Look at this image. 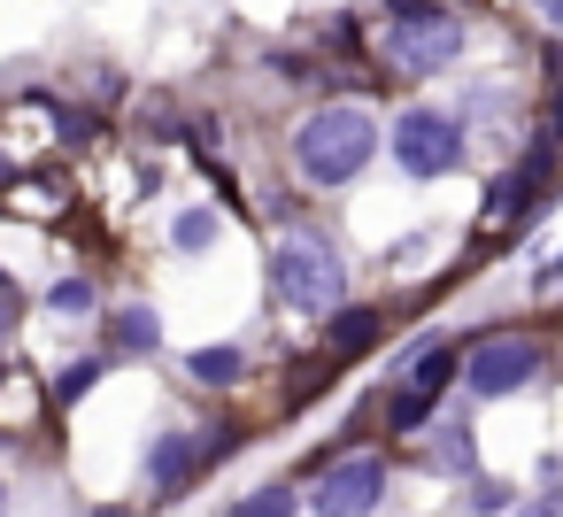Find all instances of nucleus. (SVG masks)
Wrapping results in <instances>:
<instances>
[{
  "instance_id": "obj_20",
  "label": "nucleus",
  "mask_w": 563,
  "mask_h": 517,
  "mask_svg": "<svg viewBox=\"0 0 563 517\" xmlns=\"http://www.w3.org/2000/svg\"><path fill=\"white\" fill-rule=\"evenodd\" d=\"M555 124H563V101H555Z\"/></svg>"
},
{
  "instance_id": "obj_19",
  "label": "nucleus",
  "mask_w": 563,
  "mask_h": 517,
  "mask_svg": "<svg viewBox=\"0 0 563 517\" xmlns=\"http://www.w3.org/2000/svg\"><path fill=\"white\" fill-rule=\"evenodd\" d=\"M532 9H540V16H548V24L563 32V0H532Z\"/></svg>"
},
{
  "instance_id": "obj_11",
  "label": "nucleus",
  "mask_w": 563,
  "mask_h": 517,
  "mask_svg": "<svg viewBox=\"0 0 563 517\" xmlns=\"http://www.w3.org/2000/svg\"><path fill=\"white\" fill-rule=\"evenodd\" d=\"M240 371H247L240 348H194V378H201V386H232Z\"/></svg>"
},
{
  "instance_id": "obj_12",
  "label": "nucleus",
  "mask_w": 563,
  "mask_h": 517,
  "mask_svg": "<svg viewBox=\"0 0 563 517\" xmlns=\"http://www.w3.org/2000/svg\"><path fill=\"white\" fill-rule=\"evenodd\" d=\"M217 232H224V224H217V209H186V217L170 224V240H178L186 255H201V248H217Z\"/></svg>"
},
{
  "instance_id": "obj_15",
  "label": "nucleus",
  "mask_w": 563,
  "mask_h": 517,
  "mask_svg": "<svg viewBox=\"0 0 563 517\" xmlns=\"http://www.w3.org/2000/svg\"><path fill=\"white\" fill-rule=\"evenodd\" d=\"M47 301H55L63 317H86V309H93V278H55V294H47Z\"/></svg>"
},
{
  "instance_id": "obj_14",
  "label": "nucleus",
  "mask_w": 563,
  "mask_h": 517,
  "mask_svg": "<svg viewBox=\"0 0 563 517\" xmlns=\"http://www.w3.org/2000/svg\"><path fill=\"white\" fill-rule=\"evenodd\" d=\"M232 517H294V486H263V494H247Z\"/></svg>"
},
{
  "instance_id": "obj_8",
  "label": "nucleus",
  "mask_w": 563,
  "mask_h": 517,
  "mask_svg": "<svg viewBox=\"0 0 563 517\" xmlns=\"http://www.w3.org/2000/svg\"><path fill=\"white\" fill-rule=\"evenodd\" d=\"M448 378H455V355H448V348L417 355V371H409V386H401V402H394V425H417V417L448 394Z\"/></svg>"
},
{
  "instance_id": "obj_4",
  "label": "nucleus",
  "mask_w": 563,
  "mask_h": 517,
  "mask_svg": "<svg viewBox=\"0 0 563 517\" xmlns=\"http://www.w3.org/2000/svg\"><path fill=\"white\" fill-rule=\"evenodd\" d=\"M394 163L409 170V178H448L455 170V155H463V132L440 117V109H409L401 124H394Z\"/></svg>"
},
{
  "instance_id": "obj_1",
  "label": "nucleus",
  "mask_w": 563,
  "mask_h": 517,
  "mask_svg": "<svg viewBox=\"0 0 563 517\" xmlns=\"http://www.w3.org/2000/svg\"><path fill=\"white\" fill-rule=\"evenodd\" d=\"M371 155H378V124H371L363 101H332V109H317V117L294 132V170H301L309 186H347Z\"/></svg>"
},
{
  "instance_id": "obj_3",
  "label": "nucleus",
  "mask_w": 563,
  "mask_h": 517,
  "mask_svg": "<svg viewBox=\"0 0 563 517\" xmlns=\"http://www.w3.org/2000/svg\"><path fill=\"white\" fill-rule=\"evenodd\" d=\"M271 286H278L294 309H332V301H340V255H332L324 240H278Z\"/></svg>"
},
{
  "instance_id": "obj_10",
  "label": "nucleus",
  "mask_w": 563,
  "mask_h": 517,
  "mask_svg": "<svg viewBox=\"0 0 563 517\" xmlns=\"http://www.w3.org/2000/svg\"><path fill=\"white\" fill-rule=\"evenodd\" d=\"M117 340L147 355V348H163V317H155L147 301H132V309H117Z\"/></svg>"
},
{
  "instance_id": "obj_9",
  "label": "nucleus",
  "mask_w": 563,
  "mask_h": 517,
  "mask_svg": "<svg viewBox=\"0 0 563 517\" xmlns=\"http://www.w3.org/2000/svg\"><path fill=\"white\" fill-rule=\"evenodd\" d=\"M209 448L194 440V432H170V440H155V455H147V479L163 486V494H178L186 479H194V463H201Z\"/></svg>"
},
{
  "instance_id": "obj_13",
  "label": "nucleus",
  "mask_w": 563,
  "mask_h": 517,
  "mask_svg": "<svg viewBox=\"0 0 563 517\" xmlns=\"http://www.w3.org/2000/svg\"><path fill=\"white\" fill-rule=\"evenodd\" d=\"M432 463H440V471H455V479H471V432H463V425H448V432H440V455H432Z\"/></svg>"
},
{
  "instance_id": "obj_17",
  "label": "nucleus",
  "mask_w": 563,
  "mask_h": 517,
  "mask_svg": "<svg viewBox=\"0 0 563 517\" xmlns=\"http://www.w3.org/2000/svg\"><path fill=\"white\" fill-rule=\"evenodd\" d=\"M93 378H101V363H70V371H63V402H78Z\"/></svg>"
},
{
  "instance_id": "obj_6",
  "label": "nucleus",
  "mask_w": 563,
  "mask_h": 517,
  "mask_svg": "<svg viewBox=\"0 0 563 517\" xmlns=\"http://www.w3.org/2000/svg\"><path fill=\"white\" fill-rule=\"evenodd\" d=\"M532 378H540V348H532L525 332H517V340H509V332H501V340H478V348H471V363H463V386H471V394H486V402L525 394Z\"/></svg>"
},
{
  "instance_id": "obj_5",
  "label": "nucleus",
  "mask_w": 563,
  "mask_h": 517,
  "mask_svg": "<svg viewBox=\"0 0 563 517\" xmlns=\"http://www.w3.org/2000/svg\"><path fill=\"white\" fill-rule=\"evenodd\" d=\"M555 186V155L548 147H532L517 170H501L494 178V194H486V209H478V224L486 232H517L525 217H540V194Z\"/></svg>"
},
{
  "instance_id": "obj_2",
  "label": "nucleus",
  "mask_w": 563,
  "mask_h": 517,
  "mask_svg": "<svg viewBox=\"0 0 563 517\" xmlns=\"http://www.w3.org/2000/svg\"><path fill=\"white\" fill-rule=\"evenodd\" d=\"M463 47V24L448 16V9H409L386 24V63L401 70V78H432V70H448V55Z\"/></svg>"
},
{
  "instance_id": "obj_16",
  "label": "nucleus",
  "mask_w": 563,
  "mask_h": 517,
  "mask_svg": "<svg viewBox=\"0 0 563 517\" xmlns=\"http://www.w3.org/2000/svg\"><path fill=\"white\" fill-rule=\"evenodd\" d=\"M371 332H378V317H371V309H347V317L332 324V340H340V348H371Z\"/></svg>"
},
{
  "instance_id": "obj_7",
  "label": "nucleus",
  "mask_w": 563,
  "mask_h": 517,
  "mask_svg": "<svg viewBox=\"0 0 563 517\" xmlns=\"http://www.w3.org/2000/svg\"><path fill=\"white\" fill-rule=\"evenodd\" d=\"M378 494H386V471H378L371 455L332 463V471L317 479V509H324V517H363V509H378Z\"/></svg>"
},
{
  "instance_id": "obj_18",
  "label": "nucleus",
  "mask_w": 563,
  "mask_h": 517,
  "mask_svg": "<svg viewBox=\"0 0 563 517\" xmlns=\"http://www.w3.org/2000/svg\"><path fill=\"white\" fill-rule=\"evenodd\" d=\"M517 517H563V502H525Z\"/></svg>"
}]
</instances>
